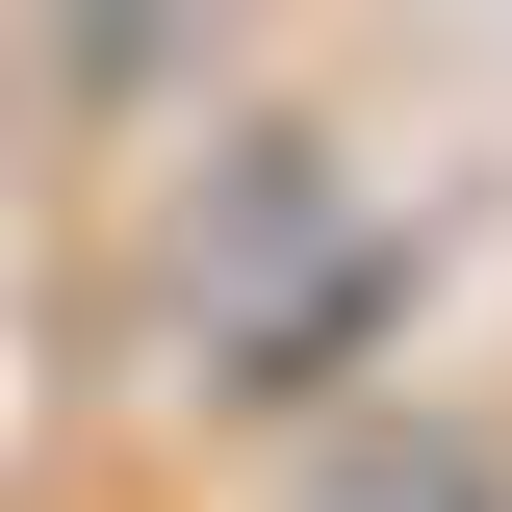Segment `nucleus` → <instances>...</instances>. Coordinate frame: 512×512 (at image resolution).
I'll use <instances>...</instances> for the list:
<instances>
[{"mask_svg": "<svg viewBox=\"0 0 512 512\" xmlns=\"http://www.w3.org/2000/svg\"><path fill=\"white\" fill-rule=\"evenodd\" d=\"M384 308H410V205H384L359 128L256 103V128H205L180 180H154L128 333H154V384H180V410H308Z\"/></svg>", "mask_w": 512, "mask_h": 512, "instance_id": "f257e3e1", "label": "nucleus"}, {"mask_svg": "<svg viewBox=\"0 0 512 512\" xmlns=\"http://www.w3.org/2000/svg\"><path fill=\"white\" fill-rule=\"evenodd\" d=\"M0 26H26V77H52L77 128H128V103H154V77L205 52V0H0Z\"/></svg>", "mask_w": 512, "mask_h": 512, "instance_id": "f03ea898", "label": "nucleus"}, {"mask_svg": "<svg viewBox=\"0 0 512 512\" xmlns=\"http://www.w3.org/2000/svg\"><path fill=\"white\" fill-rule=\"evenodd\" d=\"M333 512H512V487H487V436H359Z\"/></svg>", "mask_w": 512, "mask_h": 512, "instance_id": "7ed1b4c3", "label": "nucleus"}]
</instances>
